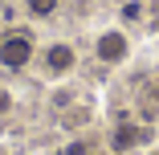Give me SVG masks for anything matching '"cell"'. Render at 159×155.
<instances>
[{"label": "cell", "mask_w": 159, "mask_h": 155, "mask_svg": "<svg viewBox=\"0 0 159 155\" xmlns=\"http://www.w3.org/2000/svg\"><path fill=\"white\" fill-rule=\"evenodd\" d=\"M126 49H131V45H126V37H122V33H114V29L98 37V61H106V66L122 61V57H126Z\"/></svg>", "instance_id": "obj_3"}, {"label": "cell", "mask_w": 159, "mask_h": 155, "mask_svg": "<svg viewBox=\"0 0 159 155\" xmlns=\"http://www.w3.org/2000/svg\"><path fill=\"white\" fill-rule=\"evenodd\" d=\"M66 155H86V143H70V147H66Z\"/></svg>", "instance_id": "obj_7"}, {"label": "cell", "mask_w": 159, "mask_h": 155, "mask_svg": "<svg viewBox=\"0 0 159 155\" xmlns=\"http://www.w3.org/2000/svg\"><path fill=\"white\" fill-rule=\"evenodd\" d=\"M139 139H143L139 127H118V131H114V151H131Z\"/></svg>", "instance_id": "obj_4"}, {"label": "cell", "mask_w": 159, "mask_h": 155, "mask_svg": "<svg viewBox=\"0 0 159 155\" xmlns=\"http://www.w3.org/2000/svg\"><path fill=\"white\" fill-rule=\"evenodd\" d=\"M25 8H29V16H53L57 12V0H25Z\"/></svg>", "instance_id": "obj_5"}, {"label": "cell", "mask_w": 159, "mask_h": 155, "mask_svg": "<svg viewBox=\"0 0 159 155\" xmlns=\"http://www.w3.org/2000/svg\"><path fill=\"white\" fill-rule=\"evenodd\" d=\"M41 61H45V74L61 78V74H70V70L78 66V53H74V45H66V41H53Z\"/></svg>", "instance_id": "obj_2"}, {"label": "cell", "mask_w": 159, "mask_h": 155, "mask_svg": "<svg viewBox=\"0 0 159 155\" xmlns=\"http://www.w3.org/2000/svg\"><path fill=\"white\" fill-rule=\"evenodd\" d=\"M33 53H37V45H33L29 33H8V37H0V70L16 74V70H25L29 61H33Z\"/></svg>", "instance_id": "obj_1"}, {"label": "cell", "mask_w": 159, "mask_h": 155, "mask_svg": "<svg viewBox=\"0 0 159 155\" xmlns=\"http://www.w3.org/2000/svg\"><path fill=\"white\" fill-rule=\"evenodd\" d=\"M12 110V94H8V90H0V114H8Z\"/></svg>", "instance_id": "obj_6"}]
</instances>
